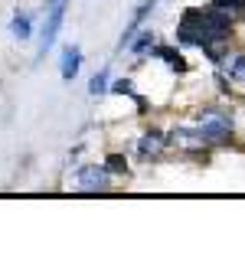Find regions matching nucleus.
I'll return each mask as SVG.
<instances>
[{
  "mask_svg": "<svg viewBox=\"0 0 245 255\" xmlns=\"http://www.w3.org/2000/svg\"><path fill=\"white\" fill-rule=\"evenodd\" d=\"M154 7H157V0H144L141 7H137V13H134V23H144V16H147Z\"/></svg>",
  "mask_w": 245,
  "mask_h": 255,
  "instance_id": "nucleus-14",
  "label": "nucleus"
},
{
  "mask_svg": "<svg viewBox=\"0 0 245 255\" xmlns=\"http://www.w3.org/2000/svg\"><path fill=\"white\" fill-rule=\"evenodd\" d=\"M105 167H108L112 173H127V160L121 157V154H112V157L105 160Z\"/></svg>",
  "mask_w": 245,
  "mask_h": 255,
  "instance_id": "nucleus-13",
  "label": "nucleus"
},
{
  "mask_svg": "<svg viewBox=\"0 0 245 255\" xmlns=\"http://www.w3.org/2000/svg\"><path fill=\"white\" fill-rule=\"evenodd\" d=\"M232 20H236V16H232L229 10L216 7V3H209L206 10H203V7H193V10H186L183 20H180L177 39L183 46L206 49V46L216 43V39H229L232 36Z\"/></svg>",
  "mask_w": 245,
  "mask_h": 255,
  "instance_id": "nucleus-1",
  "label": "nucleus"
},
{
  "mask_svg": "<svg viewBox=\"0 0 245 255\" xmlns=\"http://www.w3.org/2000/svg\"><path fill=\"white\" fill-rule=\"evenodd\" d=\"M196 125H200L203 137L209 144H219L232 137V115L223 112V108H200L196 112Z\"/></svg>",
  "mask_w": 245,
  "mask_h": 255,
  "instance_id": "nucleus-2",
  "label": "nucleus"
},
{
  "mask_svg": "<svg viewBox=\"0 0 245 255\" xmlns=\"http://www.w3.org/2000/svg\"><path fill=\"white\" fill-rule=\"evenodd\" d=\"M219 69H223V75H229V79L245 82V49H229V53L223 56V62H219Z\"/></svg>",
  "mask_w": 245,
  "mask_h": 255,
  "instance_id": "nucleus-6",
  "label": "nucleus"
},
{
  "mask_svg": "<svg viewBox=\"0 0 245 255\" xmlns=\"http://www.w3.org/2000/svg\"><path fill=\"white\" fill-rule=\"evenodd\" d=\"M150 53H154V56H160V59L167 62V66H170L173 72H180V75H183V72H190V66H186V59H183V56L177 53V49H173V46H154Z\"/></svg>",
  "mask_w": 245,
  "mask_h": 255,
  "instance_id": "nucleus-7",
  "label": "nucleus"
},
{
  "mask_svg": "<svg viewBox=\"0 0 245 255\" xmlns=\"http://www.w3.org/2000/svg\"><path fill=\"white\" fill-rule=\"evenodd\" d=\"M216 7H223V10H229L232 16H245V0H213Z\"/></svg>",
  "mask_w": 245,
  "mask_h": 255,
  "instance_id": "nucleus-12",
  "label": "nucleus"
},
{
  "mask_svg": "<svg viewBox=\"0 0 245 255\" xmlns=\"http://www.w3.org/2000/svg\"><path fill=\"white\" fill-rule=\"evenodd\" d=\"M115 92H121V95H124V92H127V95H134V85L127 82V79H121V82H115Z\"/></svg>",
  "mask_w": 245,
  "mask_h": 255,
  "instance_id": "nucleus-15",
  "label": "nucleus"
},
{
  "mask_svg": "<svg viewBox=\"0 0 245 255\" xmlns=\"http://www.w3.org/2000/svg\"><path fill=\"white\" fill-rule=\"evenodd\" d=\"M10 33H13L16 39H30L33 36V16L23 13V10H16V13H13V23H10Z\"/></svg>",
  "mask_w": 245,
  "mask_h": 255,
  "instance_id": "nucleus-9",
  "label": "nucleus"
},
{
  "mask_svg": "<svg viewBox=\"0 0 245 255\" xmlns=\"http://www.w3.org/2000/svg\"><path fill=\"white\" fill-rule=\"evenodd\" d=\"M170 141V134H163V131H147V134L137 141V154H141L144 160H150V157H160V150H163V144Z\"/></svg>",
  "mask_w": 245,
  "mask_h": 255,
  "instance_id": "nucleus-5",
  "label": "nucleus"
},
{
  "mask_svg": "<svg viewBox=\"0 0 245 255\" xmlns=\"http://www.w3.org/2000/svg\"><path fill=\"white\" fill-rule=\"evenodd\" d=\"M108 75H112V72H108V69H102V72H98L95 79L89 82V92H92V95H105V92H108Z\"/></svg>",
  "mask_w": 245,
  "mask_h": 255,
  "instance_id": "nucleus-11",
  "label": "nucleus"
},
{
  "mask_svg": "<svg viewBox=\"0 0 245 255\" xmlns=\"http://www.w3.org/2000/svg\"><path fill=\"white\" fill-rule=\"evenodd\" d=\"M69 0H46V23H43V36H39V56H46L56 43L62 30V16H66Z\"/></svg>",
  "mask_w": 245,
  "mask_h": 255,
  "instance_id": "nucleus-3",
  "label": "nucleus"
},
{
  "mask_svg": "<svg viewBox=\"0 0 245 255\" xmlns=\"http://www.w3.org/2000/svg\"><path fill=\"white\" fill-rule=\"evenodd\" d=\"M79 66H82V49L79 46H66V53H62V79H75Z\"/></svg>",
  "mask_w": 245,
  "mask_h": 255,
  "instance_id": "nucleus-8",
  "label": "nucleus"
},
{
  "mask_svg": "<svg viewBox=\"0 0 245 255\" xmlns=\"http://www.w3.org/2000/svg\"><path fill=\"white\" fill-rule=\"evenodd\" d=\"M75 183H79L82 190H108L112 187V170L108 167H98V164H89V167H79V173H75Z\"/></svg>",
  "mask_w": 245,
  "mask_h": 255,
  "instance_id": "nucleus-4",
  "label": "nucleus"
},
{
  "mask_svg": "<svg viewBox=\"0 0 245 255\" xmlns=\"http://www.w3.org/2000/svg\"><path fill=\"white\" fill-rule=\"evenodd\" d=\"M154 46H157V36H154V33H137V36L127 43V49H131L134 56H144V53H150Z\"/></svg>",
  "mask_w": 245,
  "mask_h": 255,
  "instance_id": "nucleus-10",
  "label": "nucleus"
}]
</instances>
